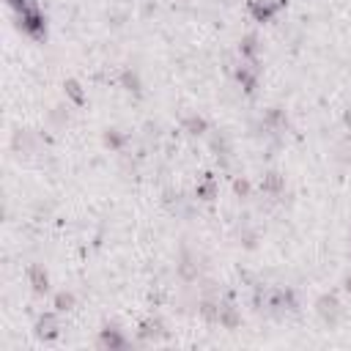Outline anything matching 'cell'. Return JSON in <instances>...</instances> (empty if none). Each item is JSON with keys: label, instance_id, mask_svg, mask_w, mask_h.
Returning a JSON list of instances; mask_svg holds the SVG:
<instances>
[{"label": "cell", "instance_id": "obj_1", "mask_svg": "<svg viewBox=\"0 0 351 351\" xmlns=\"http://www.w3.org/2000/svg\"><path fill=\"white\" fill-rule=\"evenodd\" d=\"M318 313H321L324 321L335 324L337 316H340V302H337L335 297H321V299H318Z\"/></svg>", "mask_w": 351, "mask_h": 351}, {"label": "cell", "instance_id": "obj_2", "mask_svg": "<svg viewBox=\"0 0 351 351\" xmlns=\"http://www.w3.org/2000/svg\"><path fill=\"white\" fill-rule=\"evenodd\" d=\"M277 6L280 3H272V0H253V3H250V9H253V14L263 22V20H269V17L274 14V9H277Z\"/></svg>", "mask_w": 351, "mask_h": 351}, {"label": "cell", "instance_id": "obj_3", "mask_svg": "<svg viewBox=\"0 0 351 351\" xmlns=\"http://www.w3.org/2000/svg\"><path fill=\"white\" fill-rule=\"evenodd\" d=\"M30 283H33V291L36 294H44L49 288V280H47V274H44V269L41 266H30Z\"/></svg>", "mask_w": 351, "mask_h": 351}, {"label": "cell", "instance_id": "obj_4", "mask_svg": "<svg viewBox=\"0 0 351 351\" xmlns=\"http://www.w3.org/2000/svg\"><path fill=\"white\" fill-rule=\"evenodd\" d=\"M217 321L222 324V327L233 329V327H239V313H236L230 305H222V307H219V318H217Z\"/></svg>", "mask_w": 351, "mask_h": 351}, {"label": "cell", "instance_id": "obj_5", "mask_svg": "<svg viewBox=\"0 0 351 351\" xmlns=\"http://www.w3.org/2000/svg\"><path fill=\"white\" fill-rule=\"evenodd\" d=\"M102 346H110V348H124L127 340L118 335V329H104L102 332Z\"/></svg>", "mask_w": 351, "mask_h": 351}, {"label": "cell", "instance_id": "obj_6", "mask_svg": "<svg viewBox=\"0 0 351 351\" xmlns=\"http://www.w3.org/2000/svg\"><path fill=\"white\" fill-rule=\"evenodd\" d=\"M36 329H39V335H41V337H55V335H58V327H55V318H52V316L39 318Z\"/></svg>", "mask_w": 351, "mask_h": 351}, {"label": "cell", "instance_id": "obj_7", "mask_svg": "<svg viewBox=\"0 0 351 351\" xmlns=\"http://www.w3.org/2000/svg\"><path fill=\"white\" fill-rule=\"evenodd\" d=\"M261 187L266 192H280V190H283V176H280V173H266Z\"/></svg>", "mask_w": 351, "mask_h": 351}, {"label": "cell", "instance_id": "obj_8", "mask_svg": "<svg viewBox=\"0 0 351 351\" xmlns=\"http://www.w3.org/2000/svg\"><path fill=\"white\" fill-rule=\"evenodd\" d=\"M184 129L190 132V135H200V132H206V121H203V118H198V115H190L184 121Z\"/></svg>", "mask_w": 351, "mask_h": 351}, {"label": "cell", "instance_id": "obj_9", "mask_svg": "<svg viewBox=\"0 0 351 351\" xmlns=\"http://www.w3.org/2000/svg\"><path fill=\"white\" fill-rule=\"evenodd\" d=\"M214 181H211V179H206L203 181V184H198V198H203V200H211V198H214Z\"/></svg>", "mask_w": 351, "mask_h": 351}, {"label": "cell", "instance_id": "obj_10", "mask_svg": "<svg viewBox=\"0 0 351 351\" xmlns=\"http://www.w3.org/2000/svg\"><path fill=\"white\" fill-rule=\"evenodd\" d=\"M255 49H258V39H255L253 33H250V36H244V39H242V52L253 58V55H255Z\"/></svg>", "mask_w": 351, "mask_h": 351}, {"label": "cell", "instance_id": "obj_11", "mask_svg": "<svg viewBox=\"0 0 351 351\" xmlns=\"http://www.w3.org/2000/svg\"><path fill=\"white\" fill-rule=\"evenodd\" d=\"M179 272H181V277H187V280H192V277H198V266H192V261L184 255V261H181V266H179Z\"/></svg>", "mask_w": 351, "mask_h": 351}, {"label": "cell", "instance_id": "obj_12", "mask_svg": "<svg viewBox=\"0 0 351 351\" xmlns=\"http://www.w3.org/2000/svg\"><path fill=\"white\" fill-rule=\"evenodd\" d=\"M159 332H162V324H159V321H148V324H143L140 335H143V337H156Z\"/></svg>", "mask_w": 351, "mask_h": 351}, {"label": "cell", "instance_id": "obj_13", "mask_svg": "<svg viewBox=\"0 0 351 351\" xmlns=\"http://www.w3.org/2000/svg\"><path fill=\"white\" fill-rule=\"evenodd\" d=\"M124 85H127V91H135V93H140V83H137V74H132V72H124Z\"/></svg>", "mask_w": 351, "mask_h": 351}, {"label": "cell", "instance_id": "obj_14", "mask_svg": "<svg viewBox=\"0 0 351 351\" xmlns=\"http://www.w3.org/2000/svg\"><path fill=\"white\" fill-rule=\"evenodd\" d=\"M66 93H69V96H72L77 104L83 102V91H80V83H74V80H69V83H66Z\"/></svg>", "mask_w": 351, "mask_h": 351}, {"label": "cell", "instance_id": "obj_15", "mask_svg": "<svg viewBox=\"0 0 351 351\" xmlns=\"http://www.w3.org/2000/svg\"><path fill=\"white\" fill-rule=\"evenodd\" d=\"M72 305H74L72 294H58V297H55V307H58V310H69Z\"/></svg>", "mask_w": 351, "mask_h": 351}, {"label": "cell", "instance_id": "obj_16", "mask_svg": "<svg viewBox=\"0 0 351 351\" xmlns=\"http://www.w3.org/2000/svg\"><path fill=\"white\" fill-rule=\"evenodd\" d=\"M104 143H107V146H121L124 137H121V135H115V132H110V135H104Z\"/></svg>", "mask_w": 351, "mask_h": 351}, {"label": "cell", "instance_id": "obj_17", "mask_svg": "<svg viewBox=\"0 0 351 351\" xmlns=\"http://www.w3.org/2000/svg\"><path fill=\"white\" fill-rule=\"evenodd\" d=\"M236 192H239V195H247V192H250V184H247V181H244V179H239V181H236Z\"/></svg>", "mask_w": 351, "mask_h": 351}, {"label": "cell", "instance_id": "obj_18", "mask_svg": "<svg viewBox=\"0 0 351 351\" xmlns=\"http://www.w3.org/2000/svg\"><path fill=\"white\" fill-rule=\"evenodd\" d=\"M346 124H348V127H351V110L346 112Z\"/></svg>", "mask_w": 351, "mask_h": 351}, {"label": "cell", "instance_id": "obj_19", "mask_svg": "<svg viewBox=\"0 0 351 351\" xmlns=\"http://www.w3.org/2000/svg\"><path fill=\"white\" fill-rule=\"evenodd\" d=\"M346 288H348V291H351V274H348V277H346Z\"/></svg>", "mask_w": 351, "mask_h": 351}]
</instances>
